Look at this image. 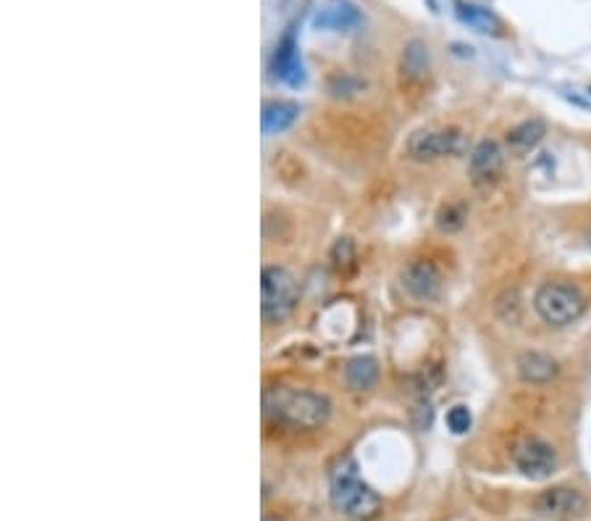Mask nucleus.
Instances as JSON below:
<instances>
[{"mask_svg":"<svg viewBox=\"0 0 591 521\" xmlns=\"http://www.w3.org/2000/svg\"><path fill=\"white\" fill-rule=\"evenodd\" d=\"M266 416L292 429H320L331 416V400L313 390L276 384L263 392Z\"/></svg>","mask_w":591,"mask_h":521,"instance_id":"obj_1","label":"nucleus"},{"mask_svg":"<svg viewBox=\"0 0 591 521\" xmlns=\"http://www.w3.org/2000/svg\"><path fill=\"white\" fill-rule=\"evenodd\" d=\"M331 506L350 519H373L381 508V498L358 476V466L345 458L329 476Z\"/></svg>","mask_w":591,"mask_h":521,"instance_id":"obj_2","label":"nucleus"},{"mask_svg":"<svg viewBox=\"0 0 591 521\" xmlns=\"http://www.w3.org/2000/svg\"><path fill=\"white\" fill-rule=\"evenodd\" d=\"M534 311L549 327H568L587 311V298L576 284L545 282L534 295Z\"/></svg>","mask_w":591,"mask_h":521,"instance_id":"obj_3","label":"nucleus"},{"mask_svg":"<svg viewBox=\"0 0 591 521\" xmlns=\"http://www.w3.org/2000/svg\"><path fill=\"white\" fill-rule=\"evenodd\" d=\"M297 303V282L284 266H263L261 272V314L266 324L284 322Z\"/></svg>","mask_w":591,"mask_h":521,"instance_id":"obj_4","label":"nucleus"},{"mask_svg":"<svg viewBox=\"0 0 591 521\" xmlns=\"http://www.w3.org/2000/svg\"><path fill=\"white\" fill-rule=\"evenodd\" d=\"M468 150V138L460 130H418L405 142V153L412 161H439L447 155H462Z\"/></svg>","mask_w":591,"mask_h":521,"instance_id":"obj_5","label":"nucleus"},{"mask_svg":"<svg viewBox=\"0 0 591 521\" xmlns=\"http://www.w3.org/2000/svg\"><path fill=\"white\" fill-rule=\"evenodd\" d=\"M512 464L529 479H546L557 472V450L542 437H523L512 448Z\"/></svg>","mask_w":591,"mask_h":521,"instance_id":"obj_6","label":"nucleus"},{"mask_svg":"<svg viewBox=\"0 0 591 521\" xmlns=\"http://www.w3.org/2000/svg\"><path fill=\"white\" fill-rule=\"evenodd\" d=\"M589 508V500L581 490L576 487H565V484H557V487H549L545 492H539L537 498V511L552 517V519H576V517H584Z\"/></svg>","mask_w":591,"mask_h":521,"instance_id":"obj_7","label":"nucleus"},{"mask_svg":"<svg viewBox=\"0 0 591 521\" xmlns=\"http://www.w3.org/2000/svg\"><path fill=\"white\" fill-rule=\"evenodd\" d=\"M403 287L408 290L410 298H415L420 303H431L442 292V274L431 261L418 258L403 272Z\"/></svg>","mask_w":591,"mask_h":521,"instance_id":"obj_8","label":"nucleus"},{"mask_svg":"<svg viewBox=\"0 0 591 521\" xmlns=\"http://www.w3.org/2000/svg\"><path fill=\"white\" fill-rule=\"evenodd\" d=\"M502 166H504V155H502V147L495 140H481L470 150L468 169H470V177H473L476 185H487V182L497 180Z\"/></svg>","mask_w":591,"mask_h":521,"instance_id":"obj_9","label":"nucleus"},{"mask_svg":"<svg viewBox=\"0 0 591 521\" xmlns=\"http://www.w3.org/2000/svg\"><path fill=\"white\" fill-rule=\"evenodd\" d=\"M273 74L289 88H300L305 82V66L292 35H287L273 53Z\"/></svg>","mask_w":591,"mask_h":521,"instance_id":"obj_10","label":"nucleus"},{"mask_svg":"<svg viewBox=\"0 0 591 521\" xmlns=\"http://www.w3.org/2000/svg\"><path fill=\"white\" fill-rule=\"evenodd\" d=\"M546 135V124L542 119H526L520 124H515L507 138H504V145L510 150V155L515 158H523L526 153H531L539 142L545 140Z\"/></svg>","mask_w":591,"mask_h":521,"instance_id":"obj_11","label":"nucleus"},{"mask_svg":"<svg viewBox=\"0 0 591 521\" xmlns=\"http://www.w3.org/2000/svg\"><path fill=\"white\" fill-rule=\"evenodd\" d=\"M560 366L552 356L539 353V350H529L518 356V374L529 384H546L557 377Z\"/></svg>","mask_w":591,"mask_h":521,"instance_id":"obj_12","label":"nucleus"},{"mask_svg":"<svg viewBox=\"0 0 591 521\" xmlns=\"http://www.w3.org/2000/svg\"><path fill=\"white\" fill-rule=\"evenodd\" d=\"M361 21V11L350 0H331L326 3L316 16L319 29H331V32H345Z\"/></svg>","mask_w":591,"mask_h":521,"instance_id":"obj_13","label":"nucleus"},{"mask_svg":"<svg viewBox=\"0 0 591 521\" xmlns=\"http://www.w3.org/2000/svg\"><path fill=\"white\" fill-rule=\"evenodd\" d=\"M300 116V105L292 103V100H271L263 105V113H261V127L266 135H279L284 130H289Z\"/></svg>","mask_w":591,"mask_h":521,"instance_id":"obj_14","label":"nucleus"},{"mask_svg":"<svg viewBox=\"0 0 591 521\" xmlns=\"http://www.w3.org/2000/svg\"><path fill=\"white\" fill-rule=\"evenodd\" d=\"M379 379V361L370 356H355L345 366V382L353 390H368Z\"/></svg>","mask_w":591,"mask_h":521,"instance_id":"obj_15","label":"nucleus"},{"mask_svg":"<svg viewBox=\"0 0 591 521\" xmlns=\"http://www.w3.org/2000/svg\"><path fill=\"white\" fill-rule=\"evenodd\" d=\"M457 16L479 32H497L500 29V21L495 13H489L487 8L470 5V3H457Z\"/></svg>","mask_w":591,"mask_h":521,"instance_id":"obj_16","label":"nucleus"},{"mask_svg":"<svg viewBox=\"0 0 591 521\" xmlns=\"http://www.w3.org/2000/svg\"><path fill=\"white\" fill-rule=\"evenodd\" d=\"M358 261V253H355V242L350 237H339L334 245H331V264L337 272L347 274Z\"/></svg>","mask_w":591,"mask_h":521,"instance_id":"obj_17","label":"nucleus"},{"mask_svg":"<svg viewBox=\"0 0 591 521\" xmlns=\"http://www.w3.org/2000/svg\"><path fill=\"white\" fill-rule=\"evenodd\" d=\"M403 69L408 71L410 77H423V71L429 69V53L420 43H410L405 55H403Z\"/></svg>","mask_w":591,"mask_h":521,"instance_id":"obj_18","label":"nucleus"},{"mask_svg":"<svg viewBox=\"0 0 591 521\" xmlns=\"http://www.w3.org/2000/svg\"><path fill=\"white\" fill-rule=\"evenodd\" d=\"M465 206H447V208H442L439 211V219H437V224H439V230L442 232H455L460 230L462 224H465Z\"/></svg>","mask_w":591,"mask_h":521,"instance_id":"obj_19","label":"nucleus"},{"mask_svg":"<svg viewBox=\"0 0 591 521\" xmlns=\"http://www.w3.org/2000/svg\"><path fill=\"white\" fill-rule=\"evenodd\" d=\"M447 426H450L453 434H465L473 426V416H470L468 406H453L447 411Z\"/></svg>","mask_w":591,"mask_h":521,"instance_id":"obj_20","label":"nucleus"},{"mask_svg":"<svg viewBox=\"0 0 591 521\" xmlns=\"http://www.w3.org/2000/svg\"><path fill=\"white\" fill-rule=\"evenodd\" d=\"M587 242H589V248H591V227L587 230Z\"/></svg>","mask_w":591,"mask_h":521,"instance_id":"obj_21","label":"nucleus"},{"mask_svg":"<svg viewBox=\"0 0 591 521\" xmlns=\"http://www.w3.org/2000/svg\"><path fill=\"white\" fill-rule=\"evenodd\" d=\"M263 521H279V519H263Z\"/></svg>","mask_w":591,"mask_h":521,"instance_id":"obj_22","label":"nucleus"}]
</instances>
